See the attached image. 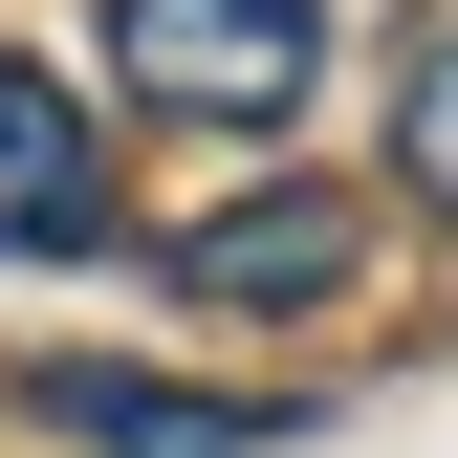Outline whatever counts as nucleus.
<instances>
[{"mask_svg":"<svg viewBox=\"0 0 458 458\" xmlns=\"http://www.w3.org/2000/svg\"><path fill=\"white\" fill-rule=\"evenodd\" d=\"M44 415H66V458H262V415H218V393H175V371H44Z\"/></svg>","mask_w":458,"mask_h":458,"instance_id":"obj_4","label":"nucleus"},{"mask_svg":"<svg viewBox=\"0 0 458 458\" xmlns=\"http://www.w3.org/2000/svg\"><path fill=\"white\" fill-rule=\"evenodd\" d=\"M0 241L22 262H88L109 241V153H88V88L0 44Z\"/></svg>","mask_w":458,"mask_h":458,"instance_id":"obj_3","label":"nucleus"},{"mask_svg":"<svg viewBox=\"0 0 458 458\" xmlns=\"http://www.w3.org/2000/svg\"><path fill=\"white\" fill-rule=\"evenodd\" d=\"M153 284H175V306H218V327H306V306H350V284H371V197L262 175V197L175 218V241H153Z\"/></svg>","mask_w":458,"mask_h":458,"instance_id":"obj_2","label":"nucleus"},{"mask_svg":"<svg viewBox=\"0 0 458 458\" xmlns=\"http://www.w3.org/2000/svg\"><path fill=\"white\" fill-rule=\"evenodd\" d=\"M393 175H415V197L458 218V0L415 22V66H393Z\"/></svg>","mask_w":458,"mask_h":458,"instance_id":"obj_5","label":"nucleus"},{"mask_svg":"<svg viewBox=\"0 0 458 458\" xmlns=\"http://www.w3.org/2000/svg\"><path fill=\"white\" fill-rule=\"evenodd\" d=\"M327 66V0H109V88L175 131H284Z\"/></svg>","mask_w":458,"mask_h":458,"instance_id":"obj_1","label":"nucleus"}]
</instances>
